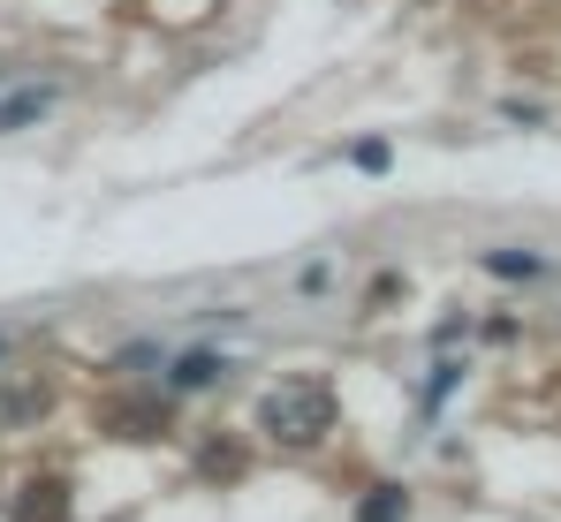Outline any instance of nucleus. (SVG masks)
Masks as SVG:
<instances>
[{
    "label": "nucleus",
    "instance_id": "5",
    "mask_svg": "<svg viewBox=\"0 0 561 522\" xmlns=\"http://www.w3.org/2000/svg\"><path fill=\"white\" fill-rule=\"evenodd\" d=\"M197 469H205V477H228V469H236V446H228V439H220V446H205V454H197Z\"/></svg>",
    "mask_w": 561,
    "mask_h": 522
},
{
    "label": "nucleus",
    "instance_id": "2",
    "mask_svg": "<svg viewBox=\"0 0 561 522\" xmlns=\"http://www.w3.org/2000/svg\"><path fill=\"white\" fill-rule=\"evenodd\" d=\"M8 515L15 522H69V485L61 477H38V485H23L8 500Z\"/></svg>",
    "mask_w": 561,
    "mask_h": 522
},
{
    "label": "nucleus",
    "instance_id": "4",
    "mask_svg": "<svg viewBox=\"0 0 561 522\" xmlns=\"http://www.w3.org/2000/svg\"><path fill=\"white\" fill-rule=\"evenodd\" d=\"M213 379H220L213 356H183V363H175V386H213Z\"/></svg>",
    "mask_w": 561,
    "mask_h": 522
},
{
    "label": "nucleus",
    "instance_id": "1",
    "mask_svg": "<svg viewBox=\"0 0 561 522\" xmlns=\"http://www.w3.org/2000/svg\"><path fill=\"white\" fill-rule=\"evenodd\" d=\"M259 432H274L280 446H311L334 432V386L327 379H280L259 402Z\"/></svg>",
    "mask_w": 561,
    "mask_h": 522
},
{
    "label": "nucleus",
    "instance_id": "7",
    "mask_svg": "<svg viewBox=\"0 0 561 522\" xmlns=\"http://www.w3.org/2000/svg\"><path fill=\"white\" fill-rule=\"evenodd\" d=\"M485 265H493V272H524V280L539 272V258H524V251H493V258H485Z\"/></svg>",
    "mask_w": 561,
    "mask_h": 522
},
{
    "label": "nucleus",
    "instance_id": "6",
    "mask_svg": "<svg viewBox=\"0 0 561 522\" xmlns=\"http://www.w3.org/2000/svg\"><path fill=\"white\" fill-rule=\"evenodd\" d=\"M31 114H46V91H31V98H15V106H0V129H15V121H31Z\"/></svg>",
    "mask_w": 561,
    "mask_h": 522
},
{
    "label": "nucleus",
    "instance_id": "3",
    "mask_svg": "<svg viewBox=\"0 0 561 522\" xmlns=\"http://www.w3.org/2000/svg\"><path fill=\"white\" fill-rule=\"evenodd\" d=\"M357 522H410V500L394 485H379L373 500H357Z\"/></svg>",
    "mask_w": 561,
    "mask_h": 522
}]
</instances>
